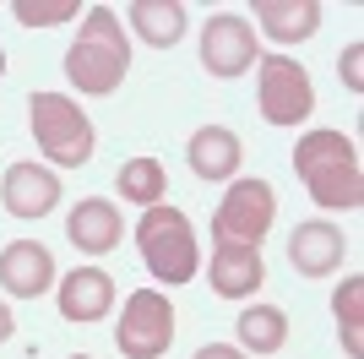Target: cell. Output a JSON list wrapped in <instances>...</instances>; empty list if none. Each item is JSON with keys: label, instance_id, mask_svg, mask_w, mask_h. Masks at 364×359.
I'll list each match as a JSON object with an SVG mask.
<instances>
[{"label": "cell", "instance_id": "6da1fadb", "mask_svg": "<svg viewBox=\"0 0 364 359\" xmlns=\"http://www.w3.org/2000/svg\"><path fill=\"white\" fill-rule=\"evenodd\" d=\"M294 175L304 180L310 202L326 212H353L364 207V169L359 147L343 131H304L294 147Z\"/></svg>", "mask_w": 364, "mask_h": 359}, {"label": "cell", "instance_id": "7a4b0ae2", "mask_svg": "<svg viewBox=\"0 0 364 359\" xmlns=\"http://www.w3.org/2000/svg\"><path fill=\"white\" fill-rule=\"evenodd\" d=\"M125 71H131V44H125L120 11L87 6L82 33H76L71 49H65V76H71V88L92 93V98H109V93L125 82Z\"/></svg>", "mask_w": 364, "mask_h": 359}, {"label": "cell", "instance_id": "3957f363", "mask_svg": "<svg viewBox=\"0 0 364 359\" xmlns=\"http://www.w3.org/2000/svg\"><path fill=\"white\" fill-rule=\"evenodd\" d=\"M136 251L141 261H147V272L158 278V283H191L201 272V245H196V229H191V218H185L180 207H168V202H158V207H141L136 218Z\"/></svg>", "mask_w": 364, "mask_h": 359}, {"label": "cell", "instance_id": "277c9868", "mask_svg": "<svg viewBox=\"0 0 364 359\" xmlns=\"http://www.w3.org/2000/svg\"><path fill=\"white\" fill-rule=\"evenodd\" d=\"M28 120H33V142H38V152H44L49 164H60V169L92 164V152H98L92 147V120L65 93H33Z\"/></svg>", "mask_w": 364, "mask_h": 359}, {"label": "cell", "instance_id": "5b68a950", "mask_svg": "<svg viewBox=\"0 0 364 359\" xmlns=\"http://www.w3.org/2000/svg\"><path fill=\"white\" fill-rule=\"evenodd\" d=\"M277 224V191L267 185L261 175H245V180H228L223 202L213 212V234L218 239H234V245H256L267 239V229Z\"/></svg>", "mask_w": 364, "mask_h": 359}, {"label": "cell", "instance_id": "8992f818", "mask_svg": "<svg viewBox=\"0 0 364 359\" xmlns=\"http://www.w3.org/2000/svg\"><path fill=\"white\" fill-rule=\"evenodd\" d=\"M256 93H261V120L267 125H299L316 109V82L289 55H261L256 60Z\"/></svg>", "mask_w": 364, "mask_h": 359}, {"label": "cell", "instance_id": "52a82bcc", "mask_svg": "<svg viewBox=\"0 0 364 359\" xmlns=\"http://www.w3.org/2000/svg\"><path fill=\"white\" fill-rule=\"evenodd\" d=\"M168 343H174V305L158 288H136L125 294L120 327H114V348L125 359H164Z\"/></svg>", "mask_w": 364, "mask_h": 359}, {"label": "cell", "instance_id": "ba28073f", "mask_svg": "<svg viewBox=\"0 0 364 359\" xmlns=\"http://www.w3.org/2000/svg\"><path fill=\"white\" fill-rule=\"evenodd\" d=\"M256 60H261V49H256L250 16H240V11L207 16V28H201V66H207V71L228 82V76H245Z\"/></svg>", "mask_w": 364, "mask_h": 359}, {"label": "cell", "instance_id": "9c48e42d", "mask_svg": "<svg viewBox=\"0 0 364 359\" xmlns=\"http://www.w3.org/2000/svg\"><path fill=\"white\" fill-rule=\"evenodd\" d=\"M55 256H49V245H38V239H11L6 251H0V288L11 299H38L55 288Z\"/></svg>", "mask_w": 364, "mask_h": 359}, {"label": "cell", "instance_id": "30bf717a", "mask_svg": "<svg viewBox=\"0 0 364 359\" xmlns=\"http://www.w3.org/2000/svg\"><path fill=\"white\" fill-rule=\"evenodd\" d=\"M207 283L223 299H250L267 283V261H261L256 245H234V239H218L213 245V267H207Z\"/></svg>", "mask_w": 364, "mask_h": 359}, {"label": "cell", "instance_id": "8fae6325", "mask_svg": "<svg viewBox=\"0 0 364 359\" xmlns=\"http://www.w3.org/2000/svg\"><path fill=\"white\" fill-rule=\"evenodd\" d=\"M343 256H348L343 229L321 224V218H310V224H299L289 234V261H294L299 278H332V272L343 267Z\"/></svg>", "mask_w": 364, "mask_h": 359}, {"label": "cell", "instance_id": "7c38bea8", "mask_svg": "<svg viewBox=\"0 0 364 359\" xmlns=\"http://www.w3.org/2000/svg\"><path fill=\"white\" fill-rule=\"evenodd\" d=\"M55 299H60V316H65V321H76V327L104 321V316L114 311V278H109L104 267H76V272H65V278H60Z\"/></svg>", "mask_w": 364, "mask_h": 359}, {"label": "cell", "instance_id": "4fadbf2b", "mask_svg": "<svg viewBox=\"0 0 364 359\" xmlns=\"http://www.w3.org/2000/svg\"><path fill=\"white\" fill-rule=\"evenodd\" d=\"M0 202L11 218H44L60 207V180L38 164H11L0 175Z\"/></svg>", "mask_w": 364, "mask_h": 359}, {"label": "cell", "instance_id": "5bb4252c", "mask_svg": "<svg viewBox=\"0 0 364 359\" xmlns=\"http://www.w3.org/2000/svg\"><path fill=\"white\" fill-rule=\"evenodd\" d=\"M125 224H120V207L109 202V196H87L82 207H71V218H65V239H71L82 256H109L114 245H120Z\"/></svg>", "mask_w": 364, "mask_h": 359}, {"label": "cell", "instance_id": "9a60e30c", "mask_svg": "<svg viewBox=\"0 0 364 359\" xmlns=\"http://www.w3.org/2000/svg\"><path fill=\"white\" fill-rule=\"evenodd\" d=\"M196 180H240V164H245V147L240 136L228 131V125H201L191 136V147H185Z\"/></svg>", "mask_w": 364, "mask_h": 359}, {"label": "cell", "instance_id": "2e32d148", "mask_svg": "<svg viewBox=\"0 0 364 359\" xmlns=\"http://www.w3.org/2000/svg\"><path fill=\"white\" fill-rule=\"evenodd\" d=\"M321 0H256V28L277 44H304L321 28Z\"/></svg>", "mask_w": 364, "mask_h": 359}, {"label": "cell", "instance_id": "e0dca14e", "mask_svg": "<svg viewBox=\"0 0 364 359\" xmlns=\"http://www.w3.org/2000/svg\"><path fill=\"white\" fill-rule=\"evenodd\" d=\"M125 16H131L136 38H147L152 49H174L185 38V22H191V11H185L180 0H131Z\"/></svg>", "mask_w": 364, "mask_h": 359}, {"label": "cell", "instance_id": "ac0fdd59", "mask_svg": "<svg viewBox=\"0 0 364 359\" xmlns=\"http://www.w3.org/2000/svg\"><path fill=\"white\" fill-rule=\"evenodd\" d=\"M234 332H240L245 354H277V348L289 343V316L277 311V305H250V311H240Z\"/></svg>", "mask_w": 364, "mask_h": 359}, {"label": "cell", "instance_id": "d6986e66", "mask_svg": "<svg viewBox=\"0 0 364 359\" xmlns=\"http://www.w3.org/2000/svg\"><path fill=\"white\" fill-rule=\"evenodd\" d=\"M332 316H337V338H343L348 359H364V278H343L337 283Z\"/></svg>", "mask_w": 364, "mask_h": 359}, {"label": "cell", "instance_id": "ffe728a7", "mask_svg": "<svg viewBox=\"0 0 364 359\" xmlns=\"http://www.w3.org/2000/svg\"><path fill=\"white\" fill-rule=\"evenodd\" d=\"M114 185H120L125 202H136V207H158L168 191V175L158 158H131V164H120V175H114Z\"/></svg>", "mask_w": 364, "mask_h": 359}, {"label": "cell", "instance_id": "44dd1931", "mask_svg": "<svg viewBox=\"0 0 364 359\" xmlns=\"http://www.w3.org/2000/svg\"><path fill=\"white\" fill-rule=\"evenodd\" d=\"M11 16L22 28H60L71 16H82V0H11Z\"/></svg>", "mask_w": 364, "mask_h": 359}, {"label": "cell", "instance_id": "7402d4cb", "mask_svg": "<svg viewBox=\"0 0 364 359\" xmlns=\"http://www.w3.org/2000/svg\"><path fill=\"white\" fill-rule=\"evenodd\" d=\"M337 71H343V82H348V93H364V44H348V49H343Z\"/></svg>", "mask_w": 364, "mask_h": 359}, {"label": "cell", "instance_id": "603a6c76", "mask_svg": "<svg viewBox=\"0 0 364 359\" xmlns=\"http://www.w3.org/2000/svg\"><path fill=\"white\" fill-rule=\"evenodd\" d=\"M196 359H245V348H234V343H207V348H196Z\"/></svg>", "mask_w": 364, "mask_h": 359}, {"label": "cell", "instance_id": "cb8c5ba5", "mask_svg": "<svg viewBox=\"0 0 364 359\" xmlns=\"http://www.w3.org/2000/svg\"><path fill=\"white\" fill-rule=\"evenodd\" d=\"M11 332H16V316L6 311V299H0V343H6V338H11Z\"/></svg>", "mask_w": 364, "mask_h": 359}, {"label": "cell", "instance_id": "d4e9b609", "mask_svg": "<svg viewBox=\"0 0 364 359\" xmlns=\"http://www.w3.org/2000/svg\"><path fill=\"white\" fill-rule=\"evenodd\" d=\"M0 76H6V49H0Z\"/></svg>", "mask_w": 364, "mask_h": 359}, {"label": "cell", "instance_id": "484cf974", "mask_svg": "<svg viewBox=\"0 0 364 359\" xmlns=\"http://www.w3.org/2000/svg\"><path fill=\"white\" fill-rule=\"evenodd\" d=\"M71 359H92V354H71Z\"/></svg>", "mask_w": 364, "mask_h": 359}]
</instances>
